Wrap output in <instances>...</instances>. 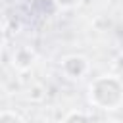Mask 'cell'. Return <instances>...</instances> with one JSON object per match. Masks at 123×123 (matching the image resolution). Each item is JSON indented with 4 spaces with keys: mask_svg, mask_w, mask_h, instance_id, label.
I'll use <instances>...</instances> for the list:
<instances>
[{
    "mask_svg": "<svg viewBox=\"0 0 123 123\" xmlns=\"http://www.w3.org/2000/svg\"><path fill=\"white\" fill-rule=\"evenodd\" d=\"M90 102L102 110H115L123 102V83L111 75L96 79L90 85Z\"/></svg>",
    "mask_w": 123,
    "mask_h": 123,
    "instance_id": "obj_1",
    "label": "cell"
},
{
    "mask_svg": "<svg viewBox=\"0 0 123 123\" xmlns=\"http://www.w3.org/2000/svg\"><path fill=\"white\" fill-rule=\"evenodd\" d=\"M0 123H21V119H19L15 113L4 111V113H0Z\"/></svg>",
    "mask_w": 123,
    "mask_h": 123,
    "instance_id": "obj_3",
    "label": "cell"
},
{
    "mask_svg": "<svg viewBox=\"0 0 123 123\" xmlns=\"http://www.w3.org/2000/svg\"><path fill=\"white\" fill-rule=\"evenodd\" d=\"M2 46H4V33H2V27H0V50H2Z\"/></svg>",
    "mask_w": 123,
    "mask_h": 123,
    "instance_id": "obj_5",
    "label": "cell"
},
{
    "mask_svg": "<svg viewBox=\"0 0 123 123\" xmlns=\"http://www.w3.org/2000/svg\"><path fill=\"white\" fill-rule=\"evenodd\" d=\"M60 6H63V8H69V6H75V4H79V0H56Z\"/></svg>",
    "mask_w": 123,
    "mask_h": 123,
    "instance_id": "obj_4",
    "label": "cell"
},
{
    "mask_svg": "<svg viewBox=\"0 0 123 123\" xmlns=\"http://www.w3.org/2000/svg\"><path fill=\"white\" fill-rule=\"evenodd\" d=\"M111 123H123V121H111Z\"/></svg>",
    "mask_w": 123,
    "mask_h": 123,
    "instance_id": "obj_6",
    "label": "cell"
},
{
    "mask_svg": "<svg viewBox=\"0 0 123 123\" xmlns=\"http://www.w3.org/2000/svg\"><path fill=\"white\" fill-rule=\"evenodd\" d=\"M63 123H92V119H90L88 115H85L83 111H73L71 115L65 117Z\"/></svg>",
    "mask_w": 123,
    "mask_h": 123,
    "instance_id": "obj_2",
    "label": "cell"
}]
</instances>
